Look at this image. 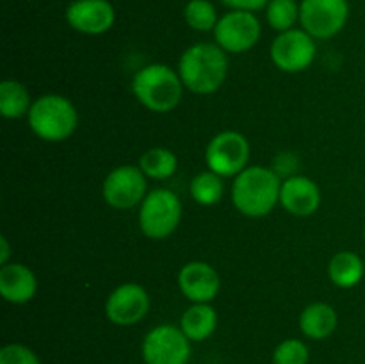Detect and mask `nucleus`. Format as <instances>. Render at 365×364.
<instances>
[{
    "instance_id": "obj_1",
    "label": "nucleus",
    "mask_w": 365,
    "mask_h": 364,
    "mask_svg": "<svg viewBox=\"0 0 365 364\" xmlns=\"http://www.w3.org/2000/svg\"><path fill=\"white\" fill-rule=\"evenodd\" d=\"M178 75L185 89L196 95H210L223 86L228 75L227 52L217 43L191 45L178 61Z\"/></svg>"
},
{
    "instance_id": "obj_2",
    "label": "nucleus",
    "mask_w": 365,
    "mask_h": 364,
    "mask_svg": "<svg viewBox=\"0 0 365 364\" xmlns=\"http://www.w3.org/2000/svg\"><path fill=\"white\" fill-rule=\"evenodd\" d=\"M282 181L277 171L266 166H248L232 184V202L248 218L267 216L280 202Z\"/></svg>"
},
{
    "instance_id": "obj_3",
    "label": "nucleus",
    "mask_w": 365,
    "mask_h": 364,
    "mask_svg": "<svg viewBox=\"0 0 365 364\" xmlns=\"http://www.w3.org/2000/svg\"><path fill=\"white\" fill-rule=\"evenodd\" d=\"M132 91L148 111L170 113L180 103L184 84L178 71L171 70L168 64L153 63L134 75Z\"/></svg>"
},
{
    "instance_id": "obj_4",
    "label": "nucleus",
    "mask_w": 365,
    "mask_h": 364,
    "mask_svg": "<svg viewBox=\"0 0 365 364\" xmlns=\"http://www.w3.org/2000/svg\"><path fill=\"white\" fill-rule=\"evenodd\" d=\"M29 127L39 139L48 143L66 141L78 125V113L63 95L48 93L32 102L27 114Z\"/></svg>"
},
{
    "instance_id": "obj_5",
    "label": "nucleus",
    "mask_w": 365,
    "mask_h": 364,
    "mask_svg": "<svg viewBox=\"0 0 365 364\" xmlns=\"http://www.w3.org/2000/svg\"><path fill=\"white\" fill-rule=\"evenodd\" d=\"M182 220V202L171 189L150 191L139 206V227L150 239H166Z\"/></svg>"
},
{
    "instance_id": "obj_6",
    "label": "nucleus",
    "mask_w": 365,
    "mask_h": 364,
    "mask_svg": "<svg viewBox=\"0 0 365 364\" xmlns=\"http://www.w3.org/2000/svg\"><path fill=\"white\" fill-rule=\"evenodd\" d=\"M348 0H302L299 24L314 39H330L346 27Z\"/></svg>"
},
{
    "instance_id": "obj_7",
    "label": "nucleus",
    "mask_w": 365,
    "mask_h": 364,
    "mask_svg": "<svg viewBox=\"0 0 365 364\" xmlns=\"http://www.w3.org/2000/svg\"><path fill=\"white\" fill-rule=\"evenodd\" d=\"M250 143L241 132L223 131L214 136L205 150L207 168L220 177H237L248 168Z\"/></svg>"
},
{
    "instance_id": "obj_8",
    "label": "nucleus",
    "mask_w": 365,
    "mask_h": 364,
    "mask_svg": "<svg viewBox=\"0 0 365 364\" xmlns=\"http://www.w3.org/2000/svg\"><path fill=\"white\" fill-rule=\"evenodd\" d=\"M262 25L253 11L232 9L214 29V39L227 54H245L259 43Z\"/></svg>"
},
{
    "instance_id": "obj_9",
    "label": "nucleus",
    "mask_w": 365,
    "mask_h": 364,
    "mask_svg": "<svg viewBox=\"0 0 365 364\" xmlns=\"http://www.w3.org/2000/svg\"><path fill=\"white\" fill-rule=\"evenodd\" d=\"M145 364H187L191 359V341L180 327L159 325L145 335L141 345Z\"/></svg>"
},
{
    "instance_id": "obj_10",
    "label": "nucleus",
    "mask_w": 365,
    "mask_h": 364,
    "mask_svg": "<svg viewBox=\"0 0 365 364\" xmlns=\"http://www.w3.org/2000/svg\"><path fill=\"white\" fill-rule=\"evenodd\" d=\"M102 195L107 206L118 211H127L141 206L146 193V175L134 164H121L109 171L102 186Z\"/></svg>"
},
{
    "instance_id": "obj_11",
    "label": "nucleus",
    "mask_w": 365,
    "mask_h": 364,
    "mask_svg": "<svg viewBox=\"0 0 365 364\" xmlns=\"http://www.w3.org/2000/svg\"><path fill=\"white\" fill-rule=\"evenodd\" d=\"M316 39L303 29L280 32L271 43V61L285 74L307 70L316 59Z\"/></svg>"
},
{
    "instance_id": "obj_12",
    "label": "nucleus",
    "mask_w": 365,
    "mask_h": 364,
    "mask_svg": "<svg viewBox=\"0 0 365 364\" xmlns=\"http://www.w3.org/2000/svg\"><path fill=\"white\" fill-rule=\"evenodd\" d=\"M150 310V296L143 285L125 282L118 285L106 302V316L118 327H132L139 323Z\"/></svg>"
},
{
    "instance_id": "obj_13",
    "label": "nucleus",
    "mask_w": 365,
    "mask_h": 364,
    "mask_svg": "<svg viewBox=\"0 0 365 364\" xmlns=\"http://www.w3.org/2000/svg\"><path fill=\"white\" fill-rule=\"evenodd\" d=\"M64 18L73 31L88 36H100L113 29L116 9L109 0H73L66 7Z\"/></svg>"
},
{
    "instance_id": "obj_14",
    "label": "nucleus",
    "mask_w": 365,
    "mask_h": 364,
    "mask_svg": "<svg viewBox=\"0 0 365 364\" xmlns=\"http://www.w3.org/2000/svg\"><path fill=\"white\" fill-rule=\"evenodd\" d=\"M220 275L203 261L184 264L178 271V288L192 303H210L220 293Z\"/></svg>"
},
{
    "instance_id": "obj_15",
    "label": "nucleus",
    "mask_w": 365,
    "mask_h": 364,
    "mask_svg": "<svg viewBox=\"0 0 365 364\" xmlns=\"http://www.w3.org/2000/svg\"><path fill=\"white\" fill-rule=\"evenodd\" d=\"M280 203L292 216H310L321 206L319 186L305 175H292L282 181Z\"/></svg>"
},
{
    "instance_id": "obj_16",
    "label": "nucleus",
    "mask_w": 365,
    "mask_h": 364,
    "mask_svg": "<svg viewBox=\"0 0 365 364\" xmlns=\"http://www.w3.org/2000/svg\"><path fill=\"white\" fill-rule=\"evenodd\" d=\"M38 291V278L34 271L21 263H9L0 268V295L6 302L21 303L31 302Z\"/></svg>"
},
{
    "instance_id": "obj_17",
    "label": "nucleus",
    "mask_w": 365,
    "mask_h": 364,
    "mask_svg": "<svg viewBox=\"0 0 365 364\" xmlns=\"http://www.w3.org/2000/svg\"><path fill=\"white\" fill-rule=\"evenodd\" d=\"M339 318L331 305L323 302H316L307 305L299 314V328L307 338L314 341H321L334 334L337 328Z\"/></svg>"
},
{
    "instance_id": "obj_18",
    "label": "nucleus",
    "mask_w": 365,
    "mask_h": 364,
    "mask_svg": "<svg viewBox=\"0 0 365 364\" xmlns=\"http://www.w3.org/2000/svg\"><path fill=\"white\" fill-rule=\"evenodd\" d=\"M217 313L210 303H192L180 318V328L191 343L209 339L216 332Z\"/></svg>"
},
{
    "instance_id": "obj_19",
    "label": "nucleus",
    "mask_w": 365,
    "mask_h": 364,
    "mask_svg": "<svg viewBox=\"0 0 365 364\" xmlns=\"http://www.w3.org/2000/svg\"><path fill=\"white\" fill-rule=\"evenodd\" d=\"M364 261L351 250H342V252L335 253L328 263V277L341 289H351L359 285L364 278Z\"/></svg>"
},
{
    "instance_id": "obj_20",
    "label": "nucleus",
    "mask_w": 365,
    "mask_h": 364,
    "mask_svg": "<svg viewBox=\"0 0 365 364\" xmlns=\"http://www.w3.org/2000/svg\"><path fill=\"white\" fill-rule=\"evenodd\" d=\"M32 106L29 89L14 79H6L0 84V114L7 120H18V118L29 114Z\"/></svg>"
},
{
    "instance_id": "obj_21",
    "label": "nucleus",
    "mask_w": 365,
    "mask_h": 364,
    "mask_svg": "<svg viewBox=\"0 0 365 364\" xmlns=\"http://www.w3.org/2000/svg\"><path fill=\"white\" fill-rule=\"evenodd\" d=\"M139 168L146 178H155V181H166L171 175H175L178 168V159L175 152L164 146H153L146 150L139 159Z\"/></svg>"
},
{
    "instance_id": "obj_22",
    "label": "nucleus",
    "mask_w": 365,
    "mask_h": 364,
    "mask_svg": "<svg viewBox=\"0 0 365 364\" xmlns=\"http://www.w3.org/2000/svg\"><path fill=\"white\" fill-rule=\"evenodd\" d=\"M189 193H191L192 200L200 206H214L225 195L223 177H220V175L210 170L202 171L191 181Z\"/></svg>"
},
{
    "instance_id": "obj_23",
    "label": "nucleus",
    "mask_w": 365,
    "mask_h": 364,
    "mask_svg": "<svg viewBox=\"0 0 365 364\" xmlns=\"http://www.w3.org/2000/svg\"><path fill=\"white\" fill-rule=\"evenodd\" d=\"M266 20L278 34L291 31L299 21V4L296 0H269L266 6Z\"/></svg>"
},
{
    "instance_id": "obj_24",
    "label": "nucleus",
    "mask_w": 365,
    "mask_h": 364,
    "mask_svg": "<svg viewBox=\"0 0 365 364\" xmlns=\"http://www.w3.org/2000/svg\"><path fill=\"white\" fill-rule=\"evenodd\" d=\"M184 20L192 31H214L220 21L217 11L210 0H189L184 7Z\"/></svg>"
},
{
    "instance_id": "obj_25",
    "label": "nucleus",
    "mask_w": 365,
    "mask_h": 364,
    "mask_svg": "<svg viewBox=\"0 0 365 364\" xmlns=\"http://www.w3.org/2000/svg\"><path fill=\"white\" fill-rule=\"evenodd\" d=\"M309 346L299 339H285L274 348L273 364H309Z\"/></svg>"
},
{
    "instance_id": "obj_26",
    "label": "nucleus",
    "mask_w": 365,
    "mask_h": 364,
    "mask_svg": "<svg viewBox=\"0 0 365 364\" xmlns=\"http://www.w3.org/2000/svg\"><path fill=\"white\" fill-rule=\"evenodd\" d=\"M0 364H41L38 355L21 343H11L0 350Z\"/></svg>"
},
{
    "instance_id": "obj_27",
    "label": "nucleus",
    "mask_w": 365,
    "mask_h": 364,
    "mask_svg": "<svg viewBox=\"0 0 365 364\" xmlns=\"http://www.w3.org/2000/svg\"><path fill=\"white\" fill-rule=\"evenodd\" d=\"M225 6H228L230 9H241V11H260L266 9L267 2L269 0H220Z\"/></svg>"
},
{
    "instance_id": "obj_28",
    "label": "nucleus",
    "mask_w": 365,
    "mask_h": 364,
    "mask_svg": "<svg viewBox=\"0 0 365 364\" xmlns=\"http://www.w3.org/2000/svg\"><path fill=\"white\" fill-rule=\"evenodd\" d=\"M9 257H11L9 239H7L6 236H0V266L9 264Z\"/></svg>"
},
{
    "instance_id": "obj_29",
    "label": "nucleus",
    "mask_w": 365,
    "mask_h": 364,
    "mask_svg": "<svg viewBox=\"0 0 365 364\" xmlns=\"http://www.w3.org/2000/svg\"><path fill=\"white\" fill-rule=\"evenodd\" d=\"M364 238H365V231H364Z\"/></svg>"
}]
</instances>
